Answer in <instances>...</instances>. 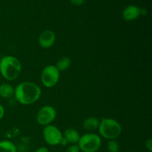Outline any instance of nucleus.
Returning a JSON list of instances; mask_svg holds the SVG:
<instances>
[{
    "instance_id": "nucleus-1",
    "label": "nucleus",
    "mask_w": 152,
    "mask_h": 152,
    "mask_svg": "<svg viewBox=\"0 0 152 152\" xmlns=\"http://www.w3.org/2000/svg\"><path fill=\"white\" fill-rule=\"evenodd\" d=\"M42 90L38 85L32 82L21 83L14 88V96L22 105H31L39 99Z\"/></svg>"
},
{
    "instance_id": "nucleus-2",
    "label": "nucleus",
    "mask_w": 152,
    "mask_h": 152,
    "mask_svg": "<svg viewBox=\"0 0 152 152\" xmlns=\"http://www.w3.org/2000/svg\"><path fill=\"white\" fill-rule=\"evenodd\" d=\"M21 71L22 64L15 56H5L0 59V74L7 81L16 80Z\"/></svg>"
},
{
    "instance_id": "nucleus-3",
    "label": "nucleus",
    "mask_w": 152,
    "mask_h": 152,
    "mask_svg": "<svg viewBox=\"0 0 152 152\" xmlns=\"http://www.w3.org/2000/svg\"><path fill=\"white\" fill-rule=\"evenodd\" d=\"M98 129L101 136L108 140L117 139L123 132L120 123L112 118L101 119Z\"/></svg>"
},
{
    "instance_id": "nucleus-4",
    "label": "nucleus",
    "mask_w": 152,
    "mask_h": 152,
    "mask_svg": "<svg viewBox=\"0 0 152 152\" xmlns=\"http://www.w3.org/2000/svg\"><path fill=\"white\" fill-rule=\"evenodd\" d=\"M77 145L83 152H96L100 148L102 140L96 134L87 133L80 136Z\"/></svg>"
},
{
    "instance_id": "nucleus-5",
    "label": "nucleus",
    "mask_w": 152,
    "mask_h": 152,
    "mask_svg": "<svg viewBox=\"0 0 152 152\" xmlns=\"http://www.w3.org/2000/svg\"><path fill=\"white\" fill-rule=\"evenodd\" d=\"M60 78V71L55 65H49L43 68L41 74V81L46 88H52L56 86Z\"/></svg>"
},
{
    "instance_id": "nucleus-6",
    "label": "nucleus",
    "mask_w": 152,
    "mask_h": 152,
    "mask_svg": "<svg viewBox=\"0 0 152 152\" xmlns=\"http://www.w3.org/2000/svg\"><path fill=\"white\" fill-rule=\"evenodd\" d=\"M42 136L46 143L51 146L59 145L61 140L63 137L61 131L56 126L53 125L45 126L42 132Z\"/></svg>"
},
{
    "instance_id": "nucleus-7",
    "label": "nucleus",
    "mask_w": 152,
    "mask_h": 152,
    "mask_svg": "<svg viewBox=\"0 0 152 152\" xmlns=\"http://www.w3.org/2000/svg\"><path fill=\"white\" fill-rule=\"evenodd\" d=\"M56 111L53 107L50 105H45L42 107L37 114V121L41 126H48L55 120Z\"/></svg>"
},
{
    "instance_id": "nucleus-8",
    "label": "nucleus",
    "mask_w": 152,
    "mask_h": 152,
    "mask_svg": "<svg viewBox=\"0 0 152 152\" xmlns=\"http://www.w3.org/2000/svg\"><path fill=\"white\" fill-rule=\"evenodd\" d=\"M56 40L55 34L50 30H45L39 37V44L42 48H49L54 44Z\"/></svg>"
},
{
    "instance_id": "nucleus-9",
    "label": "nucleus",
    "mask_w": 152,
    "mask_h": 152,
    "mask_svg": "<svg viewBox=\"0 0 152 152\" xmlns=\"http://www.w3.org/2000/svg\"><path fill=\"white\" fill-rule=\"evenodd\" d=\"M141 14V9L137 5H129L123 11V17L126 21L130 22L137 19Z\"/></svg>"
},
{
    "instance_id": "nucleus-10",
    "label": "nucleus",
    "mask_w": 152,
    "mask_h": 152,
    "mask_svg": "<svg viewBox=\"0 0 152 152\" xmlns=\"http://www.w3.org/2000/svg\"><path fill=\"white\" fill-rule=\"evenodd\" d=\"M63 137L68 141V143L72 144H77L80 138V134L76 129H68L64 132Z\"/></svg>"
},
{
    "instance_id": "nucleus-11",
    "label": "nucleus",
    "mask_w": 152,
    "mask_h": 152,
    "mask_svg": "<svg viewBox=\"0 0 152 152\" xmlns=\"http://www.w3.org/2000/svg\"><path fill=\"white\" fill-rule=\"evenodd\" d=\"M100 120L96 117H90L86 119L83 123V128L86 131L93 132L99 128Z\"/></svg>"
},
{
    "instance_id": "nucleus-12",
    "label": "nucleus",
    "mask_w": 152,
    "mask_h": 152,
    "mask_svg": "<svg viewBox=\"0 0 152 152\" xmlns=\"http://www.w3.org/2000/svg\"><path fill=\"white\" fill-rule=\"evenodd\" d=\"M14 96V88L9 83H2L0 85V96L5 99Z\"/></svg>"
},
{
    "instance_id": "nucleus-13",
    "label": "nucleus",
    "mask_w": 152,
    "mask_h": 152,
    "mask_svg": "<svg viewBox=\"0 0 152 152\" xmlns=\"http://www.w3.org/2000/svg\"><path fill=\"white\" fill-rule=\"evenodd\" d=\"M0 152H17L16 145L10 140L0 141Z\"/></svg>"
},
{
    "instance_id": "nucleus-14",
    "label": "nucleus",
    "mask_w": 152,
    "mask_h": 152,
    "mask_svg": "<svg viewBox=\"0 0 152 152\" xmlns=\"http://www.w3.org/2000/svg\"><path fill=\"white\" fill-rule=\"evenodd\" d=\"M71 59L68 56H63L57 61L56 65L55 66L59 71H65L69 68V67L71 66Z\"/></svg>"
},
{
    "instance_id": "nucleus-15",
    "label": "nucleus",
    "mask_w": 152,
    "mask_h": 152,
    "mask_svg": "<svg viewBox=\"0 0 152 152\" xmlns=\"http://www.w3.org/2000/svg\"><path fill=\"white\" fill-rule=\"evenodd\" d=\"M107 149L108 152H118L120 145L115 140H110L107 143Z\"/></svg>"
},
{
    "instance_id": "nucleus-16",
    "label": "nucleus",
    "mask_w": 152,
    "mask_h": 152,
    "mask_svg": "<svg viewBox=\"0 0 152 152\" xmlns=\"http://www.w3.org/2000/svg\"><path fill=\"white\" fill-rule=\"evenodd\" d=\"M66 152H80V149L77 144H72L67 148Z\"/></svg>"
},
{
    "instance_id": "nucleus-17",
    "label": "nucleus",
    "mask_w": 152,
    "mask_h": 152,
    "mask_svg": "<svg viewBox=\"0 0 152 152\" xmlns=\"http://www.w3.org/2000/svg\"><path fill=\"white\" fill-rule=\"evenodd\" d=\"M145 146L147 149L148 150V151L151 152L152 151V139L149 138V139L147 140L145 142Z\"/></svg>"
},
{
    "instance_id": "nucleus-18",
    "label": "nucleus",
    "mask_w": 152,
    "mask_h": 152,
    "mask_svg": "<svg viewBox=\"0 0 152 152\" xmlns=\"http://www.w3.org/2000/svg\"><path fill=\"white\" fill-rule=\"evenodd\" d=\"M71 4L75 6H80L85 3L86 0H70Z\"/></svg>"
},
{
    "instance_id": "nucleus-19",
    "label": "nucleus",
    "mask_w": 152,
    "mask_h": 152,
    "mask_svg": "<svg viewBox=\"0 0 152 152\" xmlns=\"http://www.w3.org/2000/svg\"><path fill=\"white\" fill-rule=\"evenodd\" d=\"M34 152H49V150H48V148H46V147L42 146V147H39V148H37V149Z\"/></svg>"
},
{
    "instance_id": "nucleus-20",
    "label": "nucleus",
    "mask_w": 152,
    "mask_h": 152,
    "mask_svg": "<svg viewBox=\"0 0 152 152\" xmlns=\"http://www.w3.org/2000/svg\"><path fill=\"white\" fill-rule=\"evenodd\" d=\"M4 115V107L2 106V105L0 104V120L3 118Z\"/></svg>"
},
{
    "instance_id": "nucleus-21",
    "label": "nucleus",
    "mask_w": 152,
    "mask_h": 152,
    "mask_svg": "<svg viewBox=\"0 0 152 152\" xmlns=\"http://www.w3.org/2000/svg\"><path fill=\"white\" fill-rule=\"evenodd\" d=\"M68 144V141H67L65 138L62 137V139L61 140V142H60V143H59V145H63V146H65V145H67Z\"/></svg>"
},
{
    "instance_id": "nucleus-22",
    "label": "nucleus",
    "mask_w": 152,
    "mask_h": 152,
    "mask_svg": "<svg viewBox=\"0 0 152 152\" xmlns=\"http://www.w3.org/2000/svg\"><path fill=\"white\" fill-rule=\"evenodd\" d=\"M118 152H120V151H118Z\"/></svg>"
},
{
    "instance_id": "nucleus-23",
    "label": "nucleus",
    "mask_w": 152,
    "mask_h": 152,
    "mask_svg": "<svg viewBox=\"0 0 152 152\" xmlns=\"http://www.w3.org/2000/svg\"></svg>"
}]
</instances>
